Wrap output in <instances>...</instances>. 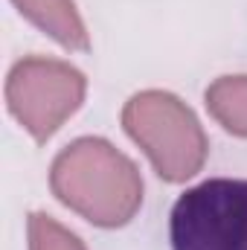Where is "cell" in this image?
<instances>
[{"instance_id":"cell-1","label":"cell","mask_w":247,"mask_h":250,"mask_svg":"<svg viewBox=\"0 0 247 250\" xmlns=\"http://www.w3.org/2000/svg\"><path fill=\"white\" fill-rule=\"evenodd\" d=\"M50 184L64 207L99 227H123L143 204L137 166L99 137L70 143L53 163Z\"/></svg>"},{"instance_id":"cell-2","label":"cell","mask_w":247,"mask_h":250,"mask_svg":"<svg viewBox=\"0 0 247 250\" xmlns=\"http://www.w3.org/2000/svg\"><path fill=\"white\" fill-rule=\"evenodd\" d=\"M123 125L148 154L163 181L181 184L198 175L206 160V134L192 108L166 90H143L128 99Z\"/></svg>"},{"instance_id":"cell-3","label":"cell","mask_w":247,"mask_h":250,"mask_svg":"<svg viewBox=\"0 0 247 250\" xmlns=\"http://www.w3.org/2000/svg\"><path fill=\"white\" fill-rule=\"evenodd\" d=\"M172 250H247V181L209 178L186 189L169 218Z\"/></svg>"},{"instance_id":"cell-4","label":"cell","mask_w":247,"mask_h":250,"mask_svg":"<svg viewBox=\"0 0 247 250\" xmlns=\"http://www.w3.org/2000/svg\"><path fill=\"white\" fill-rule=\"evenodd\" d=\"M84 76L64 62L23 59L12 67L6 82L9 111L38 143L53 137L84 99Z\"/></svg>"},{"instance_id":"cell-5","label":"cell","mask_w":247,"mask_h":250,"mask_svg":"<svg viewBox=\"0 0 247 250\" xmlns=\"http://www.w3.org/2000/svg\"><path fill=\"white\" fill-rule=\"evenodd\" d=\"M23 18H29L38 29L53 35L67 50H87V32L76 12L73 0H12Z\"/></svg>"},{"instance_id":"cell-6","label":"cell","mask_w":247,"mask_h":250,"mask_svg":"<svg viewBox=\"0 0 247 250\" xmlns=\"http://www.w3.org/2000/svg\"><path fill=\"white\" fill-rule=\"evenodd\" d=\"M206 108L230 134L247 137V76H224L209 84Z\"/></svg>"},{"instance_id":"cell-7","label":"cell","mask_w":247,"mask_h":250,"mask_svg":"<svg viewBox=\"0 0 247 250\" xmlns=\"http://www.w3.org/2000/svg\"><path fill=\"white\" fill-rule=\"evenodd\" d=\"M29 250H84V245L56 218L44 212H32L29 215Z\"/></svg>"}]
</instances>
